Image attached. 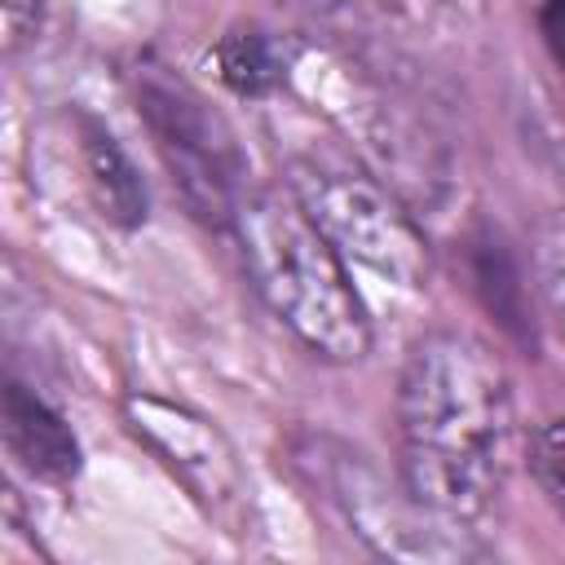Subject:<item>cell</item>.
Listing matches in <instances>:
<instances>
[{"label": "cell", "instance_id": "ba28073f", "mask_svg": "<svg viewBox=\"0 0 565 565\" xmlns=\"http://www.w3.org/2000/svg\"><path fill=\"white\" fill-rule=\"evenodd\" d=\"M79 128H84V168H88V185L102 203V216H110L124 230L141 225L146 221V185L137 177V168L128 163V154L115 146V137L106 128H97L93 119H84Z\"/></svg>", "mask_w": 565, "mask_h": 565}, {"label": "cell", "instance_id": "4fadbf2b", "mask_svg": "<svg viewBox=\"0 0 565 565\" xmlns=\"http://www.w3.org/2000/svg\"><path fill=\"white\" fill-rule=\"evenodd\" d=\"M539 26H543V40H547L556 66L565 71V0H543V9H539Z\"/></svg>", "mask_w": 565, "mask_h": 565}, {"label": "cell", "instance_id": "52a82bcc", "mask_svg": "<svg viewBox=\"0 0 565 565\" xmlns=\"http://www.w3.org/2000/svg\"><path fill=\"white\" fill-rule=\"evenodd\" d=\"M0 428H4V446L9 455L35 472L40 481H71L79 472V441L66 428V419L26 384L4 380V397H0Z\"/></svg>", "mask_w": 565, "mask_h": 565}, {"label": "cell", "instance_id": "277c9868", "mask_svg": "<svg viewBox=\"0 0 565 565\" xmlns=\"http://www.w3.org/2000/svg\"><path fill=\"white\" fill-rule=\"evenodd\" d=\"M137 102L185 207L203 225H234L247 185L243 150L230 124L185 79H177L163 66L137 71Z\"/></svg>", "mask_w": 565, "mask_h": 565}, {"label": "cell", "instance_id": "8fae6325", "mask_svg": "<svg viewBox=\"0 0 565 565\" xmlns=\"http://www.w3.org/2000/svg\"><path fill=\"white\" fill-rule=\"evenodd\" d=\"M539 287H543V300L556 327L565 331V216L552 221L539 238Z\"/></svg>", "mask_w": 565, "mask_h": 565}, {"label": "cell", "instance_id": "30bf717a", "mask_svg": "<svg viewBox=\"0 0 565 565\" xmlns=\"http://www.w3.org/2000/svg\"><path fill=\"white\" fill-rule=\"evenodd\" d=\"M530 472H534L539 490L547 494V503L565 516V415L534 428V437H530Z\"/></svg>", "mask_w": 565, "mask_h": 565}, {"label": "cell", "instance_id": "9c48e42d", "mask_svg": "<svg viewBox=\"0 0 565 565\" xmlns=\"http://www.w3.org/2000/svg\"><path fill=\"white\" fill-rule=\"evenodd\" d=\"M216 66H221V79L234 93H243V97H265L287 75L282 44L269 31H260V26H234V31H225V40L216 44Z\"/></svg>", "mask_w": 565, "mask_h": 565}, {"label": "cell", "instance_id": "7c38bea8", "mask_svg": "<svg viewBox=\"0 0 565 565\" xmlns=\"http://www.w3.org/2000/svg\"><path fill=\"white\" fill-rule=\"evenodd\" d=\"M40 26V0H4V49L18 53Z\"/></svg>", "mask_w": 565, "mask_h": 565}, {"label": "cell", "instance_id": "8992f818", "mask_svg": "<svg viewBox=\"0 0 565 565\" xmlns=\"http://www.w3.org/2000/svg\"><path fill=\"white\" fill-rule=\"evenodd\" d=\"M322 490L344 512V521L384 556H459L446 543H433L424 530H415V512H428V508L415 503L411 490H402V499H384V486L362 463V455H340L322 477Z\"/></svg>", "mask_w": 565, "mask_h": 565}, {"label": "cell", "instance_id": "3957f363", "mask_svg": "<svg viewBox=\"0 0 565 565\" xmlns=\"http://www.w3.org/2000/svg\"><path fill=\"white\" fill-rule=\"evenodd\" d=\"M287 185L305 203V212L318 221V230L340 247L344 260H362L366 269L402 287H419L428 278L424 234L402 212V203L353 163L300 154L291 159Z\"/></svg>", "mask_w": 565, "mask_h": 565}, {"label": "cell", "instance_id": "5b68a950", "mask_svg": "<svg viewBox=\"0 0 565 565\" xmlns=\"http://www.w3.org/2000/svg\"><path fill=\"white\" fill-rule=\"evenodd\" d=\"M124 415H128V428L154 455H163V463L190 486V494L207 512L230 521L243 508V472L234 463V450L203 415L159 397H128Z\"/></svg>", "mask_w": 565, "mask_h": 565}, {"label": "cell", "instance_id": "6da1fadb", "mask_svg": "<svg viewBox=\"0 0 565 565\" xmlns=\"http://www.w3.org/2000/svg\"><path fill=\"white\" fill-rule=\"evenodd\" d=\"M512 388L499 353L455 327L411 344L397 380V468L446 525L481 516L503 481Z\"/></svg>", "mask_w": 565, "mask_h": 565}, {"label": "cell", "instance_id": "7a4b0ae2", "mask_svg": "<svg viewBox=\"0 0 565 565\" xmlns=\"http://www.w3.org/2000/svg\"><path fill=\"white\" fill-rule=\"evenodd\" d=\"M243 265L274 318L318 358L358 362L371 349L366 305L340 247L318 230L291 185L247 190L234 212Z\"/></svg>", "mask_w": 565, "mask_h": 565}]
</instances>
